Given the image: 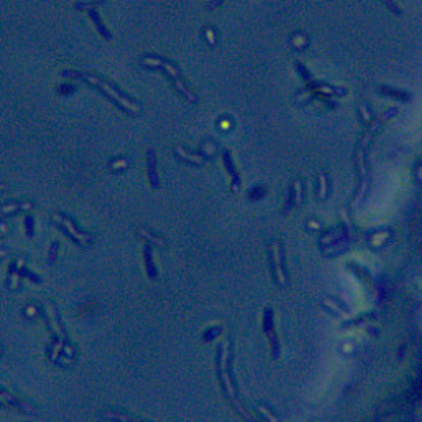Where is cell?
<instances>
[{
  "label": "cell",
  "instance_id": "30bf717a",
  "mask_svg": "<svg viewBox=\"0 0 422 422\" xmlns=\"http://www.w3.org/2000/svg\"><path fill=\"white\" fill-rule=\"evenodd\" d=\"M25 262H23V259H17L15 262L10 266V274H8V281H7V285L12 287V289H15V287L18 285V279L23 276V271H25Z\"/></svg>",
  "mask_w": 422,
  "mask_h": 422
},
{
  "label": "cell",
  "instance_id": "ac0fdd59",
  "mask_svg": "<svg viewBox=\"0 0 422 422\" xmlns=\"http://www.w3.org/2000/svg\"><path fill=\"white\" fill-rule=\"evenodd\" d=\"M58 91L61 94H71V93H74L76 88L73 84H61V86H58Z\"/></svg>",
  "mask_w": 422,
  "mask_h": 422
},
{
  "label": "cell",
  "instance_id": "5bb4252c",
  "mask_svg": "<svg viewBox=\"0 0 422 422\" xmlns=\"http://www.w3.org/2000/svg\"><path fill=\"white\" fill-rule=\"evenodd\" d=\"M129 165H131V162H129L127 158H119V160H112L111 164H109V169L112 172H122V170H126Z\"/></svg>",
  "mask_w": 422,
  "mask_h": 422
},
{
  "label": "cell",
  "instance_id": "7402d4cb",
  "mask_svg": "<svg viewBox=\"0 0 422 422\" xmlns=\"http://www.w3.org/2000/svg\"><path fill=\"white\" fill-rule=\"evenodd\" d=\"M0 352H2V350H0Z\"/></svg>",
  "mask_w": 422,
  "mask_h": 422
},
{
  "label": "cell",
  "instance_id": "3957f363",
  "mask_svg": "<svg viewBox=\"0 0 422 422\" xmlns=\"http://www.w3.org/2000/svg\"><path fill=\"white\" fill-rule=\"evenodd\" d=\"M51 218H53V221H55L56 226H58L61 231L71 239V241H74L76 244H78V246H81V247L89 246V244L94 241L93 234L84 231L83 228H79L74 219L70 218L68 214L61 213V211H55V213L51 214Z\"/></svg>",
  "mask_w": 422,
  "mask_h": 422
},
{
  "label": "cell",
  "instance_id": "9a60e30c",
  "mask_svg": "<svg viewBox=\"0 0 422 422\" xmlns=\"http://www.w3.org/2000/svg\"><path fill=\"white\" fill-rule=\"evenodd\" d=\"M58 249H60V243L58 241H53L50 244V249H48V262L53 264L56 261V256H58Z\"/></svg>",
  "mask_w": 422,
  "mask_h": 422
},
{
  "label": "cell",
  "instance_id": "6da1fadb",
  "mask_svg": "<svg viewBox=\"0 0 422 422\" xmlns=\"http://www.w3.org/2000/svg\"><path fill=\"white\" fill-rule=\"evenodd\" d=\"M61 78L66 79H79V81H86L88 84H91L93 88L99 89L106 98L109 101H112L114 104L117 106L121 111H124L129 116H137L141 112V106L139 103H136L132 98H129L126 93H122L121 89L117 88L116 84L107 81L106 78L94 73H88V71H76V70H63L60 73Z\"/></svg>",
  "mask_w": 422,
  "mask_h": 422
},
{
  "label": "cell",
  "instance_id": "7a4b0ae2",
  "mask_svg": "<svg viewBox=\"0 0 422 422\" xmlns=\"http://www.w3.org/2000/svg\"><path fill=\"white\" fill-rule=\"evenodd\" d=\"M141 63L145 66V68L164 71V73L169 76V79L172 81L174 88L178 91V93L183 96L188 103H191V104L198 103V96H196L193 91L190 89V86L185 83L183 76H181V73H180L178 65H175L174 61L167 60V58H164V56H157V55H152V53H145V55H142Z\"/></svg>",
  "mask_w": 422,
  "mask_h": 422
},
{
  "label": "cell",
  "instance_id": "ffe728a7",
  "mask_svg": "<svg viewBox=\"0 0 422 422\" xmlns=\"http://www.w3.org/2000/svg\"><path fill=\"white\" fill-rule=\"evenodd\" d=\"M8 190V185H5V183H2V181H0V193H3V191H7Z\"/></svg>",
  "mask_w": 422,
  "mask_h": 422
},
{
  "label": "cell",
  "instance_id": "52a82bcc",
  "mask_svg": "<svg viewBox=\"0 0 422 422\" xmlns=\"http://www.w3.org/2000/svg\"><path fill=\"white\" fill-rule=\"evenodd\" d=\"M33 205L32 201H27V200H12V201H7L0 206V214L2 216H7V214H13V213H18V211H32L33 210Z\"/></svg>",
  "mask_w": 422,
  "mask_h": 422
},
{
  "label": "cell",
  "instance_id": "5b68a950",
  "mask_svg": "<svg viewBox=\"0 0 422 422\" xmlns=\"http://www.w3.org/2000/svg\"><path fill=\"white\" fill-rule=\"evenodd\" d=\"M73 7L76 8V10H86V12H88V15L91 17V20H93V23L96 25V28H98V32L106 38V40H111V38H112L111 32H109V28L104 25V22H103V18H101L99 12L96 10V8L91 5V3L78 2V3H74Z\"/></svg>",
  "mask_w": 422,
  "mask_h": 422
},
{
  "label": "cell",
  "instance_id": "4fadbf2b",
  "mask_svg": "<svg viewBox=\"0 0 422 422\" xmlns=\"http://www.w3.org/2000/svg\"><path fill=\"white\" fill-rule=\"evenodd\" d=\"M223 160H224V167H226V170L229 172V175H231V178H233L234 190H238L239 188V176L236 174V169H234V164H233V158H231V153H229V150L223 152Z\"/></svg>",
  "mask_w": 422,
  "mask_h": 422
},
{
  "label": "cell",
  "instance_id": "7c38bea8",
  "mask_svg": "<svg viewBox=\"0 0 422 422\" xmlns=\"http://www.w3.org/2000/svg\"><path fill=\"white\" fill-rule=\"evenodd\" d=\"M143 261H145V269H147V276L150 279H157V267L155 262H153V256H152V246L150 244H145L143 247Z\"/></svg>",
  "mask_w": 422,
  "mask_h": 422
},
{
  "label": "cell",
  "instance_id": "2e32d148",
  "mask_svg": "<svg viewBox=\"0 0 422 422\" xmlns=\"http://www.w3.org/2000/svg\"><path fill=\"white\" fill-rule=\"evenodd\" d=\"M35 219H33V216H30V214H27L25 216V229H27V236H33V231H35Z\"/></svg>",
  "mask_w": 422,
  "mask_h": 422
},
{
  "label": "cell",
  "instance_id": "277c9868",
  "mask_svg": "<svg viewBox=\"0 0 422 422\" xmlns=\"http://www.w3.org/2000/svg\"><path fill=\"white\" fill-rule=\"evenodd\" d=\"M0 406L2 407H12V409L27 412V414H35V407L32 404H28L27 401L20 399V397L13 396L12 392H8L5 389H0Z\"/></svg>",
  "mask_w": 422,
  "mask_h": 422
},
{
  "label": "cell",
  "instance_id": "44dd1931",
  "mask_svg": "<svg viewBox=\"0 0 422 422\" xmlns=\"http://www.w3.org/2000/svg\"><path fill=\"white\" fill-rule=\"evenodd\" d=\"M7 254H8L7 249H2V247H0V259H2V257H7Z\"/></svg>",
  "mask_w": 422,
  "mask_h": 422
},
{
  "label": "cell",
  "instance_id": "ba28073f",
  "mask_svg": "<svg viewBox=\"0 0 422 422\" xmlns=\"http://www.w3.org/2000/svg\"><path fill=\"white\" fill-rule=\"evenodd\" d=\"M147 172L152 188L158 190L160 188V178H158V172H157V153L153 148H148L147 150Z\"/></svg>",
  "mask_w": 422,
  "mask_h": 422
},
{
  "label": "cell",
  "instance_id": "9c48e42d",
  "mask_svg": "<svg viewBox=\"0 0 422 422\" xmlns=\"http://www.w3.org/2000/svg\"><path fill=\"white\" fill-rule=\"evenodd\" d=\"M137 234H139V236H141L142 239H145L148 244H152V246H158V247L167 246V239H165L164 236H158V234H155L153 231H150V229L145 228V226H139V228H137Z\"/></svg>",
  "mask_w": 422,
  "mask_h": 422
},
{
  "label": "cell",
  "instance_id": "d6986e66",
  "mask_svg": "<svg viewBox=\"0 0 422 422\" xmlns=\"http://www.w3.org/2000/svg\"><path fill=\"white\" fill-rule=\"evenodd\" d=\"M224 2H226V0H211L208 5H206V8H208V10H211V8H216V7L221 5V3H224Z\"/></svg>",
  "mask_w": 422,
  "mask_h": 422
},
{
  "label": "cell",
  "instance_id": "8fae6325",
  "mask_svg": "<svg viewBox=\"0 0 422 422\" xmlns=\"http://www.w3.org/2000/svg\"><path fill=\"white\" fill-rule=\"evenodd\" d=\"M103 417L107 421H112V422H147V421H142V419H136V417L129 416V414H126V412L116 411V409L103 411Z\"/></svg>",
  "mask_w": 422,
  "mask_h": 422
},
{
  "label": "cell",
  "instance_id": "8992f818",
  "mask_svg": "<svg viewBox=\"0 0 422 422\" xmlns=\"http://www.w3.org/2000/svg\"><path fill=\"white\" fill-rule=\"evenodd\" d=\"M174 152H175V155L180 158V160H183V162H186V164H190V165H203L205 160H206V157L201 152L200 153H193V152H190L188 148L183 147V145H175Z\"/></svg>",
  "mask_w": 422,
  "mask_h": 422
},
{
  "label": "cell",
  "instance_id": "e0dca14e",
  "mask_svg": "<svg viewBox=\"0 0 422 422\" xmlns=\"http://www.w3.org/2000/svg\"><path fill=\"white\" fill-rule=\"evenodd\" d=\"M205 35H206V41L210 43V45H214V41H216V36H214V32H213V28H205Z\"/></svg>",
  "mask_w": 422,
  "mask_h": 422
}]
</instances>
